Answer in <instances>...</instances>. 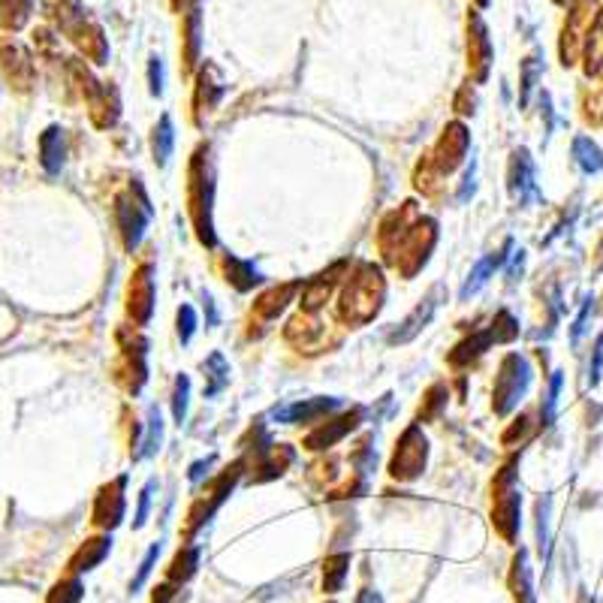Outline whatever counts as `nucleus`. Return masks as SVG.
I'll return each instance as SVG.
<instances>
[{
  "label": "nucleus",
  "instance_id": "1",
  "mask_svg": "<svg viewBox=\"0 0 603 603\" xmlns=\"http://www.w3.org/2000/svg\"><path fill=\"white\" fill-rule=\"evenodd\" d=\"M386 296V281L374 262H360L356 272L347 278V284L338 299V317L347 326H362L377 317Z\"/></svg>",
  "mask_w": 603,
  "mask_h": 603
},
{
  "label": "nucleus",
  "instance_id": "2",
  "mask_svg": "<svg viewBox=\"0 0 603 603\" xmlns=\"http://www.w3.org/2000/svg\"><path fill=\"white\" fill-rule=\"evenodd\" d=\"M191 182H187V205L196 226V235L205 248H214V226H212V203H214V163L212 145H200L191 163Z\"/></svg>",
  "mask_w": 603,
  "mask_h": 603
},
{
  "label": "nucleus",
  "instance_id": "3",
  "mask_svg": "<svg viewBox=\"0 0 603 603\" xmlns=\"http://www.w3.org/2000/svg\"><path fill=\"white\" fill-rule=\"evenodd\" d=\"M67 75H70L73 88L82 94L84 103H88V112H91L94 124H97L100 130H106V127L115 124L118 115H121L118 91L94 79L91 70L84 67V61H79V58H70V61H67Z\"/></svg>",
  "mask_w": 603,
  "mask_h": 603
},
{
  "label": "nucleus",
  "instance_id": "4",
  "mask_svg": "<svg viewBox=\"0 0 603 603\" xmlns=\"http://www.w3.org/2000/svg\"><path fill=\"white\" fill-rule=\"evenodd\" d=\"M435 242H438L435 221L422 218V214H420V218L410 223V230L401 235V242L395 244L392 257L386 260V262L399 269L404 278H413L422 266H426V260H429L431 248H435Z\"/></svg>",
  "mask_w": 603,
  "mask_h": 603
},
{
  "label": "nucleus",
  "instance_id": "5",
  "mask_svg": "<svg viewBox=\"0 0 603 603\" xmlns=\"http://www.w3.org/2000/svg\"><path fill=\"white\" fill-rule=\"evenodd\" d=\"M154 218V209H151V200L145 196L143 184L133 182L127 193H121L115 200V221L121 230V239H124V248L133 253L143 242V235L148 230V221Z\"/></svg>",
  "mask_w": 603,
  "mask_h": 603
},
{
  "label": "nucleus",
  "instance_id": "6",
  "mask_svg": "<svg viewBox=\"0 0 603 603\" xmlns=\"http://www.w3.org/2000/svg\"><path fill=\"white\" fill-rule=\"evenodd\" d=\"M598 18V0H573L568 9V18H564L561 27V64L564 67H573L579 61V54L586 52L588 43V31Z\"/></svg>",
  "mask_w": 603,
  "mask_h": 603
},
{
  "label": "nucleus",
  "instance_id": "7",
  "mask_svg": "<svg viewBox=\"0 0 603 603\" xmlns=\"http://www.w3.org/2000/svg\"><path fill=\"white\" fill-rule=\"evenodd\" d=\"M528 386H531V365L525 362V356L519 353H507L501 369H498V377H495V401L492 408L498 417H504V413H510L516 404L522 401V395L528 392Z\"/></svg>",
  "mask_w": 603,
  "mask_h": 603
},
{
  "label": "nucleus",
  "instance_id": "8",
  "mask_svg": "<svg viewBox=\"0 0 603 603\" xmlns=\"http://www.w3.org/2000/svg\"><path fill=\"white\" fill-rule=\"evenodd\" d=\"M516 465H507L501 474L495 477V504H492V522L498 528V534L504 537L507 543L516 540V534H519V507H522V498H519V489H516Z\"/></svg>",
  "mask_w": 603,
  "mask_h": 603
},
{
  "label": "nucleus",
  "instance_id": "9",
  "mask_svg": "<svg viewBox=\"0 0 603 603\" xmlns=\"http://www.w3.org/2000/svg\"><path fill=\"white\" fill-rule=\"evenodd\" d=\"M0 73L9 82V88L18 94H27L36 82V67L34 58L27 52L25 43H18L15 36H0Z\"/></svg>",
  "mask_w": 603,
  "mask_h": 603
},
{
  "label": "nucleus",
  "instance_id": "10",
  "mask_svg": "<svg viewBox=\"0 0 603 603\" xmlns=\"http://www.w3.org/2000/svg\"><path fill=\"white\" fill-rule=\"evenodd\" d=\"M426 456H429V440L422 435L420 426H410L404 429V435L399 440V447H395V456L390 461V474L395 479H417L422 474V468H426Z\"/></svg>",
  "mask_w": 603,
  "mask_h": 603
},
{
  "label": "nucleus",
  "instance_id": "11",
  "mask_svg": "<svg viewBox=\"0 0 603 603\" xmlns=\"http://www.w3.org/2000/svg\"><path fill=\"white\" fill-rule=\"evenodd\" d=\"M492 67V40H489V27L479 15V9H468V73L474 82L489 79Z\"/></svg>",
  "mask_w": 603,
  "mask_h": 603
},
{
  "label": "nucleus",
  "instance_id": "12",
  "mask_svg": "<svg viewBox=\"0 0 603 603\" xmlns=\"http://www.w3.org/2000/svg\"><path fill=\"white\" fill-rule=\"evenodd\" d=\"M121 362L115 369V381L124 386L127 392H139L148 377V369H145V341L139 335H127L121 332Z\"/></svg>",
  "mask_w": 603,
  "mask_h": 603
},
{
  "label": "nucleus",
  "instance_id": "13",
  "mask_svg": "<svg viewBox=\"0 0 603 603\" xmlns=\"http://www.w3.org/2000/svg\"><path fill=\"white\" fill-rule=\"evenodd\" d=\"M468 145H470V133L465 124H459V121H452V124H447V130L440 133L435 151L426 157L431 166L438 169L440 175H450L452 169H456L461 160H465L468 154Z\"/></svg>",
  "mask_w": 603,
  "mask_h": 603
},
{
  "label": "nucleus",
  "instance_id": "14",
  "mask_svg": "<svg viewBox=\"0 0 603 603\" xmlns=\"http://www.w3.org/2000/svg\"><path fill=\"white\" fill-rule=\"evenodd\" d=\"M70 36V43L79 49L84 58L94 61V64H106L109 58V43H106V34H103V27L94 22L91 15H79L75 22L64 31Z\"/></svg>",
  "mask_w": 603,
  "mask_h": 603
},
{
  "label": "nucleus",
  "instance_id": "15",
  "mask_svg": "<svg viewBox=\"0 0 603 603\" xmlns=\"http://www.w3.org/2000/svg\"><path fill=\"white\" fill-rule=\"evenodd\" d=\"M154 311V278H151V266H139L130 278L127 287V314L133 317V323L145 326Z\"/></svg>",
  "mask_w": 603,
  "mask_h": 603
},
{
  "label": "nucleus",
  "instance_id": "16",
  "mask_svg": "<svg viewBox=\"0 0 603 603\" xmlns=\"http://www.w3.org/2000/svg\"><path fill=\"white\" fill-rule=\"evenodd\" d=\"M438 296H440V287L431 290V293L426 296V302H420V305L413 308L410 314L401 320V323H395L392 332L386 335V344H408L410 338H417L422 329L431 323V317H435V311L440 305Z\"/></svg>",
  "mask_w": 603,
  "mask_h": 603
},
{
  "label": "nucleus",
  "instance_id": "17",
  "mask_svg": "<svg viewBox=\"0 0 603 603\" xmlns=\"http://www.w3.org/2000/svg\"><path fill=\"white\" fill-rule=\"evenodd\" d=\"M507 184H510V196L516 205H528L537 200V182H534V160L525 148L513 151L510 173H507Z\"/></svg>",
  "mask_w": 603,
  "mask_h": 603
},
{
  "label": "nucleus",
  "instance_id": "18",
  "mask_svg": "<svg viewBox=\"0 0 603 603\" xmlns=\"http://www.w3.org/2000/svg\"><path fill=\"white\" fill-rule=\"evenodd\" d=\"M124 486H127V477H118V479H112L109 486L100 489L97 504H94V525L115 528L121 519H124V504H127Z\"/></svg>",
  "mask_w": 603,
  "mask_h": 603
},
{
  "label": "nucleus",
  "instance_id": "19",
  "mask_svg": "<svg viewBox=\"0 0 603 603\" xmlns=\"http://www.w3.org/2000/svg\"><path fill=\"white\" fill-rule=\"evenodd\" d=\"M347 272V262H335L332 269L323 272V275L311 278L305 287H302V311H308V314H317L320 308L326 305L329 293H332V287L341 281V275Z\"/></svg>",
  "mask_w": 603,
  "mask_h": 603
},
{
  "label": "nucleus",
  "instance_id": "20",
  "mask_svg": "<svg viewBox=\"0 0 603 603\" xmlns=\"http://www.w3.org/2000/svg\"><path fill=\"white\" fill-rule=\"evenodd\" d=\"M335 408H338V399H308V401H296V404H284V408H275V420L311 426V422H320L323 417H329Z\"/></svg>",
  "mask_w": 603,
  "mask_h": 603
},
{
  "label": "nucleus",
  "instance_id": "21",
  "mask_svg": "<svg viewBox=\"0 0 603 603\" xmlns=\"http://www.w3.org/2000/svg\"><path fill=\"white\" fill-rule=\"evenodd\" d=\"M360 420H362L360 408H353L351 413H344V417H338V420H329L326 426H320V429L311 431V435L305 438V447L308 450H329V447H335L344 435H351Z\"/></svg>",
  "mask_w": 603,
  "mask_h": 603
},
{
  "label": "nucleus",
  "instance_id": "22",
  "mask_svg": "<svg viewBox=\"0 0 603 603\" xmlns=\"http://www.w3.org/2000/svg\"><path fill=\"white\" fill-rule=\"evenodd\" d=\"M510 248H513V242H507V244H504V251L489 253V257H483V260L477 262L474 272H470L468 281H465V284H461V290H459V299H461V302H468L470 296H477L479 290H483V287L489 284V281L495 278V272L504 266L507 257H510V253H507Z\"/></svg>",
  "mask_w": 603,
  "mask_h": 603
},
{
  "label": "nucleus",
  "instance_id": "23",
  "mask_svg": "<svg viewBox=\"0 0 603 603\" xmlns=\"http://www.w3.org/2000/svg\"><path fill=\"white\" fill-rule=\"evenodd\" d=\"M223 75L221 70L214 67V64H205L200 70V79H196V94H193V106H196V115H203V112H212L214 106L221 103L223 97Z\"/></svg>",
  "mask_w": 603,
  "mask_h": 603
},
{
  "label": "nucleus",
  "instance_id": "24",
  "mask_svg": "<svg viewBox=\"0 0 603 603\" xmlns=\"http://www.w3.org/2000/svg\"><path fill=\"white\" fill-rule=\"evenodd\" d=\"M323 335H326V323L323 320H317L314 314H308V311H302V314H296L287 323L290 341H293L296 347H305V351H311V353H314V347Z\"/></svg>",
  "mask_w": 603,
  "mask_h": 603
},
{
  "label": "nucleus",
  "instance_id": "25",
  "mask_svg": "<svg viewBox=\"0 0 603 603\" xmlns=\"http://www.w3.org/2000/svg\"><path fill=\"white\" fill-rule=\"evenodd\" d=\"M296 290H302V284H281V287H272L269 293H262L257 299V305H253V314L260 320H275L281 311L287 308V302L296 296Z\"/></svg>",
  "mask_w": 603,
  "mask_h": 603
},
{
  "label": "nucleus",
  "instance_id": "26",
  "mask_svg": "<svg viewBox=\"0 0 603 603\" xmlns=\"http://www.w3.org/2000/svg\"><path fill=\"white\" fill-rule=\"evenodd\" d=\"M196 58H200V9L191 6L182 22V61L184 73L193 70Z\"/></svg>",
  "mask_w": 603,
  "mask_h": 603
},
{
  "label": "nucleus",
  "instance_id": "27",
  "mask_svg": "<svg viewBox=\"0 0 603 603\" xmlns=\"http://www.w3.org/2000/svg\"><path fill=\"white\" fill-rule=\"evenodd\" d=\"M495 344V335H492V329H483V332H474L470 338H465L456 351L450 353V365H470L474 360H479L489 347Z\"/></svg>",
  "mask_w": 603,
  "mask_h": 603
},
{
  "label": "nucleus",
  "instance_id": "28",
  "mask_svg": "<svg viewBox=\"0 0 603 603\" xmlns=\"http://www.w3.org/2000/svg\"><path fill=\"white\" fill-rule=\"evenodd\" d=\"M223 269H226V281L235 287V290H253L257 284H262V275L260 269L253 266L248 260H235V257H226L223 260Z\"/></svg>",
  "mask_w": 603,
  "mask_h": 603
},
{
  "label": "nucleus",
  "instance_id": "29",
  "mask_svg": "<svg viewBox=\"0 0 603 603\" xmlns=\"http://www.w3.org/2000/svg\"><path fill=\"white\" fill-rule=\"evenodd\" d=\"M43 15L49 18V25H54L58 31H67V27L82 15V0H40Z\"/></svg>",
  "mask_w": 603,
  "mask_h": 603
},
{
  "label": "nucleus",
  "instance_id": "30",
  "mask_svg": "<svg viewBox=\"0 0 603 603\" xmlns=\"http://www.w3.org/2000/svg\"><path fill=\"white\" fill-rule=\"evenodd\" d=\"M109 546H112L109 537H94V540H88L84 546H79V552H75L73 559H70V570H73V573H79V570L97 568V564H100L103 559H106Z\"/></svg>",
  "mask_w": 603,
  "mask_h": 603
},
{
  "label": "nucleus",
  "instance_id": "31",
  "mask_svg": "<svg viewBox=\"0 0 603 603\" xmlns=\"http://www.w3.org/2000/svg\"><path fill=\"white\" fill-rule=\"evenodd\" d=\"M173 145H175V130H173V118L160 115L154 136H151V154H154L157 166H166L169 157H173Z\"/></svg>",
  "mask_w": 603,
  "mask_h": 603
},
{
  "label": "nucleus",
  "instance_id": "32",
  "mask_svg": "<svg viewBox=\"0 0 603 603\" xmlns=\"http://www.w3.org/2000/svg\"><path fill=\"white\" fill-rule=\"evenodd\" d=\"M40 160L49 173H58V169L64 166V130L49 127L40 136Z\"/></svg>",
  "mask_w": 603,
  "mask_h": 603
},
{
  "label": "nucleus",
  "instance_id": "33",
  "mask_svg": "<svg viewBox=\"0 0 603 603\" xmlns=\"http://www.w3.org/2000/svg\"><path fill=\"white\" fill-rule=\"evenodd\" d=\"M582 58H586V73L588 75H598L603 70V6L598 9V18H595V25H591V31H588V43H586Z\"/></svg>",
  "mask_w": 603,
  "mask_h": 603
},
{
  "label": "nucleus",
  "instance_id": "34",
  "mask_svg": "<svg viewBox=\"0 0 603 603\" xmlns=\"http://www.w3.org/2000/svg\"><path fill=\"white\" fill-rule=\"evenodd\" d=\"M203 371H205V399H214L226 383H230V365L221 353H212L209 360L203 362Z\"/></svg>",
  "mask_w": 603,
  "mask_h": 603
},
{
  "label": "nucleus",
  "instance_id": "35",
  "mask_svg": "<svg viewBox=\"0 0 603 603\" xmlns=\"http://www.w3.org/2000/svg\"><path fill=\"white\" fill-rule=\"evenodd\" d=\"M34 0H0V27L4 31H22L31 18Z\"/></svg>",
  "mask_w": 603,
  "mask_h": 603
},
{
  "label": "nucleus",
  "instance_id": "36",
  "mask_svg": "<svg viewBox=\"0 0 603 603\" xmlns=\"http://www.w3.org/2000/svg\"><path fill=\"white\" fill-rule=\"evenodd\" d=\"M573 157H577V163L582 166V173H598L603 166V151L591 143L588 136H577L573 139Z\"/></svg>",
  "mask_w": 603,
  "mask_h": 603
},
{
  "label": "nucleus",
  "instance_id": "37",
  "mask_svg": "<svg viewBox=\"0 0 603 603\" xmlns=\"http://www.w3.org/2000/svg\"><path fill=\"white\" fill-rule=\"evenodd\" d=\"M160 438H163V420H160L157 408H151L148 410V422H145V440H143V450L136 452V459L154 456L157 447H160Z\"/></svg>",
  "mask_w": 603,
  "mask_h": 603
},
{
  "label": "nucleus",
  "instance_id": "38",
  "mask_svg": "<svg viewBox=\"0 0 603 603\" xmlns=\"http://www.w3.org/2000/svg\"><path fill=\"white\" fill-rule=\"evenodd\" d=\"M196 561H200V549L187 546V549H182V552L175 555L173 568H169V579H175V582L191 579V577H193V570H196Z\"/></svg>",
  "mask_w": 603,
  "mask_h": 603
},
{
  "label": "nucleus",
  "instance_id": "39",
  "mask_svg": "<svg viewBox=\"0 0 603 603\" xmlns=\"http://www.w3.org/2000/svg\"><path fill=\"white\" fill-rule=\"evenodd\" d=\"M489 329H492V335H495V344H507L519 335V323H516V317L510 314V311H498Z\"/></svg>",
  "mask_w": 603,
  "mask_h": 603
},
{
  "label": "nucleus",
  "instance_id": "40",
  "mask_svg": "<svg viewBox=\"0 0 603 603\" xmlns=\"http://www.w3.org/2000/svg\"><path fill=\"white\" fill-rule=\"evenodd\" d=\"M347 564H351V555H335V559L326 561V570H323V586L326 591H338L341 588V582L347 577Z\"/></svg>",
  "mask_w": 603,
  "mask_h": 603
},
{
  "label": "nucleus",
  "instance_id": "41",
  "mask_svg": "<svg viewBox=\"0 0 603 603\" xmlns=\"http://www.w3.org/2000/svg\"><path fill=\"white\" fill-rule=\"evenodd\" d=\"M187 395H191V381L182 374L175 381V392H173V417H175L178 426H182L184 417H187Z\"/></svg>",
  "mask_w": 603,
  "mask_h": 603
},
{
  "label": "nucleus",
  "instance_id": "42",
  "mask_svg": "<svg viewBox=\"0 0 603 603\" xmlns=\"http://www.w3.org/2000/svg\"><path fill=\"white\" fill-rule=\"evenodd\" d=\"M79 600H82V582L75 579H61L49 595V603H79Z\"/></svg>",
  "mask_w": 603,
  "mask_h": 603
},
{
  "label": "nucleus",
  "instance_id": "43",
  "mask_svg": "<svg viewBox=\"0 0 603 603\" xmlns=\"http://www.w3.org/2000/svg\"><path fill=\"white\" fill-rule=\"evenodd\" d=\"M561 383H564L561 371H555V374H552V383H549V392H546V401H543V413H540V417H543V426H549L552 417H555V408H559Z\"/></svg>",
  "mask_w": 603,
  "mask_h": 603
},
{
  "label": "nucleus",
  "instance_id": "44",
  "mask_svg": "<svg viewBox=\"0 0 603 603\" xmlns=\"http://www.w3.org/2000/svg\"><path fill=\"white\" fill-rule=\"evenodd\" d=\"M196 332V311L191 305H182L178 308V338H182V344H187Z\"/></svg>",
  "mask_w": 603,
  "mask_h": 603
},
{
  "label": "nucleus",
  "instance_id": "45",
  "mask_svg": "<svg viewBox=\"0 0 603 603\" xmlns=\"http://www.w3.org/2000/svg\"><path fill=\"white\" fill-rule=\"evenodd\" d=\"M444 399H447V386H444V383L431 386L429 395H426V408H420V420H431V417H435V413L440 410V404H444Z\"/></svg>",
  "mask_w": 603,
  "mask_h": 603
},
{
  "label": "nucleus",
  "instance_id": "46",
  "mask_svg": "<svg viewBox=\"0 0 603 603\" xmlns=\"http://www.w3.org/2000/svg\"><path fill=\"white\" fill-rule=\"evenodd\" d=\"M586 118L591 121V124H600V118H603V91L586 94Z\"/></svg>",
  "mask_w": 603,
  "mask_h": 603
},
{
  "label": "nucleus",
  "instance_id": "47",
  "mask_svg": "<svg viewBox=\"0 0 603 603\" xmlns=\"http://www.w3.org/2000/svg\"><path fill=\"white\" fill-rule=\"evenodd\" d=\"M534 82H537V58H528L522 70V100H519L522 106H528V94H531Z\"/></svg>",
  "mask_w": 603,
  "mask_h": 603
},
{
  "label": "nucleus",
  "instance_id": "48",
  "mask_svg": "<svg viewBox=\"0 0 603 603\" xmlns=\"http://www.w3.org/2000/svg\"><path fill=\"white\" fill-rule=\"evenodd\" d=\"M151 492H154V479H148L145 489L139 492V510H136V528L145 525V516H148V507H151Z\"/></svg>",
  "mask_w": 603,
  "mask_h": 603
},
{
  "label": "nucleus",
  "instance_id": "49",
  "mask_svg": "<svg viewBox=\"0 0 603 603\" xmlns=\"http://www.w3.org/2000/svg\"><path fill=\"white\" fill-rule=\"evenodd\" d=\"M474 191H477V163H470V166H468V173H465V178H461L459 203H468L470 196H474Z\"/></svg>",
  "mask_w": 603,
  "mask_h": 603
},
{
  "label": "nucleus",
  "instance_id": "50",
  "mask_svg": "<svg viewBox=\"0 0 603 603\" xmlns=\"http://www.w3.org/2000/svg\"><path fill=\"white\" fill-rule=\"evenodd\" d=\"M148 79H151V94L160 97V94H163V64H160V58H151Z\"/></svg>",
  "mask_w": 603,
  "mask_h": 603
},
{
  "label": "nucleus",
  "instance_id": "51",
  "mask_svg": "<svg viewBox=\"0 0 603 603\" xmlns=\"http://www.w3.org/2000/svg\"><path fill=\"white\" fill-rule=\"evenodd\" d=\"M157 552H160V543H154V546H151V549H148V555H145V559H143V568H139V573H136V579H133V588H139V586H143V582H145V577H148V573H151V568H154V559H157Z\"/></svg>",
  "mask_w": 603,
  "mask_h": 603
},
{
  "label": "nucleus",
  "instance_id": "52",
  "mask_svg": "<svg viewBox=\"0 0 603 603\" xmlns=\"http://www.w3.org/2000/svg\"><path fill=\"white\" fill-rule=\"evenodd\" d=\"M456 109L461 112V115H470V112H474V91H470V84H465V88L459 91Z\"/></svg>",
  "mask_w": 603,
  "mask_h": 603
},
{
  "label": "nucleus",
  "instance_id": "53",
  "mask_svg": "<svg viewBox=\"0 0 603 603\" xmlns=\"http://www.w3.org/2000/svg\"><path fill=\"white\" fill-rule=\"evenodd\" d=\"M588 314H591V299L582 305V314L577 317V323H573V332H570V341H579V335L586 332V323H588Z\"/></svg>",
  "mask_w": 603,
  "mask_h": 603
},
{
  "label": "nucleus",
  "instance_id": "54",
  "mask_svg": "<svg viewBox=\"0 0 603 603\" xmlns=\"http://www.w3.org/2000/svg\"><path fill=\"white\" fill-rule=\"evenodd\" d=\"M600 369H603V335L598 338V344H595V362H591V383H598Z\"/></svg>",
  "mask_w": 603,
  "mask_h": 603
},
{
  "label": "nucleus",
  "instance_id": "55",
  "mask_svg": "<svg viewBox=\"0 0 603 603\" xmlns=\"http://www.w3.org/2000/svg\"><path fill=\"white\" fill-rule=\"evenodd\" d=\"M525 429H528V417H519V420H516V426L504 435V444H510L513 438H522V435H525Z\"/></svg>",
  "mask_w": 603,
  "mask_h": 603
},
{
  "label": "nucleus",
  "instance_id": "56",
  "mask_svg": "<svg viewBox=\"0 0 603 603\" xmlns=\"http://www.w3.org/2000/svg\"><path fill=\"white\" fill-rule=\"evenodd\" d=\"M209 468H212V459L196 461V465H191V474H187V477H191L193 483H196V479H203V474H205V470H209Z\"/></svg>",
  "mask_w": 603,
  "mask_h": 603
},
{
  "label": "nucleus",
  "instance_id": "57",
  "mask_svg": "<svg viewBox=\"0 0 603 603\" xmlns=\"http://www.w3.org/2000/svg\"><path fill=\"white\" fill-rule=\"evenodd\" d=\"M182 4H184V0H173V9H182Z\"/></svg>",
  "mask_w": 603,
  "mask_h": 603
},
{
  "label": "nucleus",
  "instance_id": "58",
  "mask_svg": "<svg viewBox=\"0 0 603 603\" xmlns=\"http://www.w3.org/2000/svg\"><path fill=\"white\" fill-rule=\"evenodd\" d=\"M555 4H561V6H568V4H573V0H555Z\"/></svg>",
  "mask_w": 603,
  "mask_h": 603
},
{
  "label": "nucleus",
  "instance_id": "59",
  "mask_svg": "<svg viewBox=\"0 0 603 603\" xmlns=\"http://www.w3.org/2000/svg\"><path fill=\"white\" fill-rule=\"evenodd\" d=\"M474 4H477V6H486V4H489V0H474Z\"/></svg>",
  "mask_w": 603,
  "mask_h": 603
}]
</instances>
